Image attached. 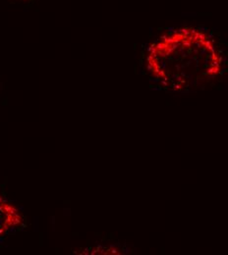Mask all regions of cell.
Listing matches in <instances>:
<instances>
[{
    "label": "cell",
    "instance_id": "cell-1",
    "mask_svg": "<svg viewBox=\"0 0 228 255\" xmlns=\"http://www.w3.org/2000/svg\"><path fill=\"white\" fill-rule=\"evenodd\" d=\"M223 56L208 32L193 27L161 35L147 52V69L163 88L183 92L217 79Z\"/></svg>",
    "mask_w": 228,
    "mask_h": 255
},
{
    "label": "cell",
    "instance_id": "cell-2",
    "mask_svg": "<svg viewBox=\"0 0 228 255\" xmlns=\"http://www.w3.org/2000/svg\"><path fill=\"white\" fill-rule=\"evenodd\" d=\"M24 223L20 210L0 195V239Z\"/></svg>",
    "mask_w": 228,
    "mask_h": 255
}]
</instances>
